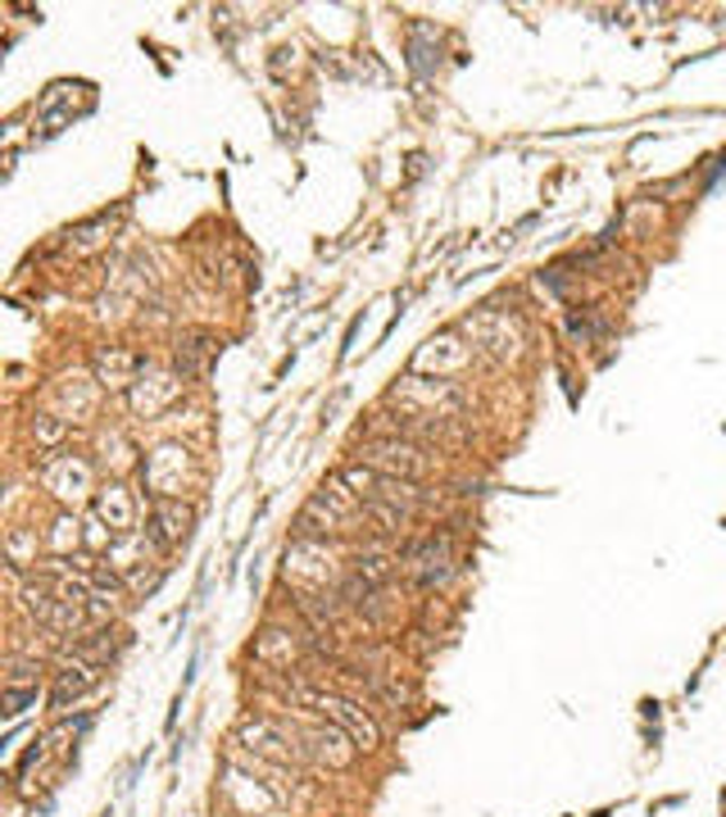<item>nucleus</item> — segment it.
<instances>
[{
  "mask_svg": "<svg viewBox=\"0 0 726 817\" xmlns=\"http://www.w3.org/2000/svg\"><path fill=\"white\" fill-rule=\"evenodd\" d=\"M314 704L323 709V717H331L341 726V732L359 745V749H373L377 740H382V732H377V722L363 713L359 704H350V700H341V695H314Z\"/></svg>",
  "mask_w": 726,
  "mask_h": 817,
  "instance_id": "obj_1",
  "label": "nucleus"
},
{
  "mask_svg": "<svg viewBox=\"0 0 726 817\" xmlns=\"http://www.w3.org/2000/svg\"><path fill=\"white\" fill-rule=\"evenodd\" d=\"M363 454H368V464H377V468H400V472H409V477H418L422 468H428V459H422L413 445H400V441H368V445H363Z\"/></svg>",
  "mask_w": 726,
  "mask_h": 817,
  "instance_id": "obj_2",
  "label": "nucleus"
},
{
  "mask_svg": "<svg viewBox=\"0 0 726 817\" xmlns=\"http://www.w3.org/2000/svg\"><path fill=\"white\" fill-rule=\"evenodd\" d=\"M91 677H86V668H69L65 677H59V690H55V704H65L69 700V695H78L82 686H86Z\"/></svg>",
  "mask_w": 726,
  "mask_h": 817,
  "instance_id": "obj_3",
  "label": "nucleus"
},
{
  "mask_svg": "<svg viewBox=\"0 0 726 817\" xmlns=\"http://www.w3.org/2000/svg\"><path fill=\"white\" fill-rule=\"evenodd\" d=\"M37 700V686L33 690H10V709L5 713H23V704H33Z\"/></svg>",
  "mask_w": 726,
  "mask_h": 817,
  "instance_id": "obj_4",
  "label": "nucleus"
}]
</instances>
